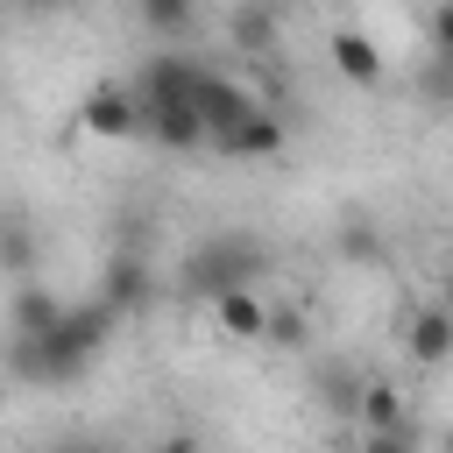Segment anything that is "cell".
<instances>
[{
  "mask_svg": "<svg viewBox=\"0 0 453 453\" xmlns=\"http://www.w3.org/2000/svg\"><path fill=\"white\" fill-rule=\"evenodd\" d=\"M35 255H42V241H35V226H28L21 212H0V276H7V283H21V276H35Z\"/></svg>",
  "mask_w": 453,
  "mask_h": 453,
  "instance_id": "4fadbf2b",
  "label": "cell"
},
{
  "mask_svg": "<svg viewBox=\"0 0 453 453\" xmlns=\"http://www.w3.org/2000/svg\"><path fill=\"white\" fill-rule=\"evenodd\" d=\"M134 14H142L149 35H184L198 21V0H134Z\"/></svg>",
  "mask_w": 453,
  "mask_h": 453,
  "instance_id": "9a60e30c",
  "label": "cell"
},
{
  "mask_svg": "<svg viewBox=\"0 0 453 453\" xmlns=\"http://www.w3.org/2000/svg\"><path fill=\"white\" fill-rule=\"evenodd\" d=\"M248 106H262L241 78H219V71H198V113H205V134H219V127H234Z\"/></svg>",
  "mask_w": 453,
  "mask_h": 453,
  "instance_id": "30bf717a",
  "label": "cell"
},
{
  "mask_svg": "<svg viewBox=\"0 0 453 453\" xmlns=\"http://www.w3.org/2000/svg\"><path fill=\"white\" fill-rule=\"evenodd\" d=\"M262 276H269V248H262L255 234L226 226V234H205V241L184 255V269H177V290L212 304L219 290H241V283H262Z\"/></svg>",
  "mask_w": 453,
  "mask_h": 453,
  "instance_id": "3957f363",
  "label": "cell"
},
{
  "mask_svg": "<svg viewBox=\"0 0 453 453\" xmlns=\"http://www.w3.org/2000/svg\"><path fill=\"white\" fill-rule=\"evenodd\" d=\"M333 64H340V78H354V85H382V50H375L361 28H340V35H333Z\"/></svg>",
  "mask_w": 453,
  "mask_h": 453,
  "instance_id": "5bb4252c",
  "label": "cell"
},
{
  "mask_svg": "<svg viewBox=\"0 0 453 453\" xmlns=\"http://www.w3.org/2000/svg\"><path fill=\"white\" fill-rule=\"evenodd\" d=\"M134 92H142V134H156L163 149H198V142H212V134H205V113H198V64L156 57Z\"/></svg>",
  "mask_w": 453,
  "mask_h": 453,
  "instance_id": "7a4b0ae2",
  "label": "cell"
},
{
  "mask_svg": "<svg viewBox=\"0 0 453 453\" xmlns=\"http://www.w3.org/2000/svg\"><path fill=\"white\" fill-rule=\"evenodd\" d=\"M57 311H64V297H57L50 283L21 276V283H14V297H7V333H50V326H57Z\"/></svg>",
  "mask_w": 453,
  "mask_h": 453,
  "instance_id": "8fae6325",
  "label": "cell"
},
{
  "mask_svg": "<svg viewBox=\"0 0 453 453\" xmlns=\"http://www.w3.org/2000/svg\"><path fill=\"white\" fill-rule=\"evenodd\" d=\"M0 7H21V0H0Z\"/></svg>",
  "mask_w": 453,
  "mask_h": 453,
  "instance_id": "ffe728a7",
  "label": "cell"
},
{
  "mask_svg": "<svg viewBox=\"0 0 453 453\" xmlns=\"http://www.w3.org/2000/svg\"><path fill=\"white\" fill-rule=\"evenodd\" d=\"M340 255H347V262H375V255H382V234H375L368 219H347V226H340Z\"/></svg>",
  "mask_w": 453,
  "mask_h": 453,
  "instance_id": "e0dca14e",
  "label": "cell"
},
{
  "mask_svg": "<svg viewBox=\"0 0 453 453\" xmlns=\"http://www.w3.org/2000/svg\"><path fill=\"white\" fill-rule=\"evenodd\" d=\"M212 149H219L226 163H269V156H283V113L248 106L234 127H219V134H212Z\"/></svg>",
  "mask_w": 453,
  "mask_h": 453,
  "instance_id": "5b68a950",
  "label": "cell"
},
{
  "mask_svg": "<svg viewBox=\"0 0 453 453\" xmlns=\"http://www.w3.org/2000/svg\"><path fill=\"white\" fill-rule=\"evenodd\" d=\"M361 425H368V446H411L418 432H411V418H403V396H396V382H361Z\"/></svg>",
  "mask_w": 453,
  "mask_h": 453,
  "instance_id": "52a82bcc",
  "label": "cell"
},
{
  "mask_svg": "<svg viewBox=\"0 0 453 453\" xmlns=\"http://www.w3.org/2000/svg\"><path fill=\"white\" fill-rule=\"evenodd\" d=\"M226 42H234L241 57H269V50L283 42V0H234Z\"/></svg>",
  "mask_w": 453,
  "mask_h": 453,
  "instance_id": "8992f818",
  "label": "cell"
},
{
  "mask_svg": "<svg viewBox=\"0 0 453 453\" xmlns=\"http://www.w3.org/2000/svg\"><path fill=\"white\" fill-rule=\"evenodd\" d=\"M113 319H120V311H113L106 297H92V304H64L50 333H7V375H14V382H35V389L78 382V375L106 354Z\"/></svg>",
  "mask_w": 453,
  "mask_h": 453,
  "instance_id": "6da1fadb",
  "label": "cell"
},
{
  "mask_svg": "<svg viewBox=\"0 0 453 453\" xmlns=\"http://www.w3.org/2000/svg\"><path fill=\"white\" fill-rule=\"evenodd\" d=\"M439 304H446V311H453V269H446V283H439Z\"/></svg>",
  "mask_w": 453,
  "mask_h": 453,
  "instance_id": "d6986e66",
  "label": "cell"
},
{
  "mask_svg": "<svg viewBox=\"0 0 453 453\" xmlns=\"http://www.w3.org/2000/svg\"><path fill=\"white\" fill-rule=\"evenodd\" d=\"M432 50H439V57H453V0H439V7H432Z\"/></svg>",
  "mask_w": 453,
  "mask_h": 453,
  "instance_id": "ac0fdd59",
  "label": "cell"
},
{
  "mask_svg": "<svg viewBox=\"0 0 453 453\" xmlns=\"http://www.w3.org/2000/svg\"><path fill=\"white\" fill-rule=\"evenodd\" d=\"M78 127L99 134V142H127V134H142V92H127V85H92L85 106H78Z\"/></svg>",
  "mask_w": 453,
  "mask_h": 453,
  "instance_id": "277c9868",
  "label": "cell"
},
{
  "mask_svg": "<svg viewBox=\"0 0 453 453\" xmlns=\"http://www.w3.org/2000/svg\"><path fill=\"white\" fill-rule=\"evenodd\" d=\"M99 297H106L113 311H142V304H149V262H142L134 248H113L106 269H99Z\"/></svg>",
  "mask_w": 453,
  "mask_h": 453,
  "instance_id": "9c48e42d",
  "label": "cell"
},
{
  "mask_svg": "<svg viewBox=\"0 0 453 453\" xmlns=\"http://www.w3.org/2000/svg\"><path fill=\"white\" fill-rule=\"evenodd\" d=\"M262 340H276V347H304V340H311V319H304L297 304H276V311H269V333H262Z\"/></svg>",
  "mask_w": 453,
  "mask_h": 453,
  "instance_id": "2e32d148",
  "label": "cell"
},
{
  "mask_svg": "<svg viewBox=\"0 0 453 453\" xmlns=\"http://www.w3.org/2000/svg\"><path fill=\"white\" fill-rule=\"evenodd\" d=\"M212 319H219V333H226V340H262V333H269V304L255 297V283L219 290V297H212Z\"/></svg>",
  "mask_w": 453,
  "mask_h": 453,
  "instance_id": "7c38bea8",
  "label": "cell"
},
{
  "mask_svg": "<svg viewBox=\"0 0 453 453\" xmlns=\"http://www.w3.org/2000/svg\"><path fill=\"white\" fill-rule=\"evenodd\" d=\"M403 354H411L418 368H446V361H453V311H446V304L411 311V326H403Z\"/></svg>",
  "mask_w": 453,
  "mask_h": 453,
  "instance_id": "ba28073f",
  "label": "cell"
}]
</instances>
